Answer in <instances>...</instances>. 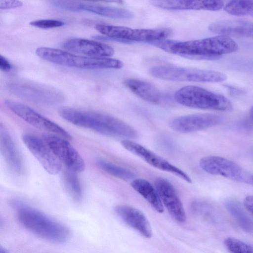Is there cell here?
I'll return each mask as SVG.
<instances>
[{"label":"cell","mask_w":253,"mask_h":253,"mask_svg":"<svg viewBox=\"0 0 253 253\" xmlns=\"http://www.w3.org/2000/svg\"><path fill=\"white\" fill-rule=\"evenodd\" d=\"M95 29L110 39L130 42H152L166 39L172 31L169 28L132 29L129 27L98 24Z\"/></svg>","instance_id":"obj_7"},{"label":"cell","mask_w":253,"mask_h":253,"mask_svg":"<svg viewBox=\"0 0 253 253\" xmlns=\"http://www.w3.org/2000/svg\"><path fill=\"white\" fill-rule=\"evenodd\" d=\"M199 165L203 170L211 174L252 184V174L235 162L227 158L217 156H206L200 160Z\"/></svg>","instance_id":"obj_8"},{"label":"cell","mask_w":253,"mask_h":253,"mask_svg":"<svg viewBox=\"0 0 253 253\" xmlns=\"http://www.w3.org/2000/svg\"><path fill=\"white\" fill-rule=\"evenodd\" d=\"M121 144L125 149L140 157L151 166L172 173L187 182H192L189 176L182 170L141 145L128 139L123 140Z\"/></svg>","instance_id":"obj_13"},{"label":"cell","mask_w":253,"mask_h":253,"mask_svg":"<svg viewBox=\"0 0 253 253\" xmlns=\"http://www.w3.org/2000/svg\"><path fill=\"white\" fill-rule=\"evenodd\" d=\"M58 114L63 119L80 127L105 135L134 139L136 130L123 121L109 115L71 108H62Z\"/></svg>","instance_id":"obj_2"},{"label":"cell","mask_w":253,"mask_h":253,"mask_svg":"<svg viewBox=\"0 0 253 253\" xmlns=\"http://www.w3.org/2000/svg\"><path fill=\"white\" fill-rule=\"evenodd\" d=\"M0 252L1 253H6L7 252L6 249L2 248L1 246L0 247Z\"/></svg>","instance_id":"obj_35"},{"label":"cell","mask_w":253,"mask_h":253,"mask_svg":"<svg viewBox=\"0 0 253 253\" xmlns=\"http://www.w3.org/2000/svg\"><path fill=\"white\" fill-rule=\"evenodd\" d=\"M249 115L250 118L253 121V106L250 109Z\"/></svg>","instance_id":"obj_34"},{"label":"cell","mask_w":253,"mask_h":253,"mask_svg":"<svg viewBox=\"0 0 253 253\" xmlns=\"http://www.w3.org/2000/svg\"><path fill=\"white\" fill-rule=\"evenodd\" d=\"M211 32L228 37L253 38V23L242 20H222L211 24Z\"/></svg>","instance_id":"obj_21"},{"label":"cell","mask_w":253,"mask_h":253,"mask_svg":"<svg viewBox=\"0 0 253 253\" xmlns=\"http://www.w3.org/2000/svg\"><path fill=\"white\" fill-rule=\"evenodd\" d=\"M76 172L68 169L63 174L65 187L72 199L80 202L83 199V190L81 182Z\"/></svg>","instance_id":"obj_25"},{"label":"cell","mask_w":253,"mask_h":253,"mask_svg":"<svg viewBox=\"0 0 253 253\" xmlns=\"http://www.w3.org/2000/svg\"><path fill=\"white\" fill-rule=\"evenodd\" d=\"M224 9L233 15L253 17V0H231Z\"/></svg>","instance_id":"obj_27"},{"label":"cell","mask_w":253,"mask_h":253,"mask_svg":"<svg viewBox=\"0 0 253 253\" xmlns=\"http://www.w3.org/2000/svg\"><path fill=\"white\" fill-rule=\"evenodd\" d=\"M244 205L247 211L253 215V195H249L245 198Z\"/></svg>","instance_id":"obj_32"},{"label":"cell","mask_w":253,"mask_h":253,"mask_svg":"<svg viewBox=\"0 0 253 253\" xmlns=\"http://www.w3.org/2000/svg\"><path fill=\"white\" fill-rule=\"evenodd\" d=\"M42 138L68 169L76 172L84 170L85 165L84 160L68 140L53 133L44 134Z\"/></svg>","instance_id":"obj_11"},{"label":"cell","mask_w":253,"mask_h":253,"mask_svg":"<svg viewBox=\"0 0 253 253\" xmlns=\"http://www.w3.org/2000/svg\"><path fill=\"white\" fill-rule=\"evenodd\" d=\"M124 85L136 95L151 104H158L162 101L160 91L154 85L146 81L128 79L124 81Z\"/></svg>","instance_id":"obj_22"},{"label":"cell","mask_w":253,"mask_h":253,"mask_svg":"<svg viewBox=\"0 0 253 253\" xmlns=\"http://www.w3.org/2000/svg\"><path fill=\"white\" fill-rule=\"evenodd\" d=\"M4 104L9 110L30 125L59 135L67 140H72V136L63 128L37 112L29 106L10 100H5Z\"/></svg>","instance_id":"obj_10"},{"label":"cell","mask_w":253,"mask_h":253,"mask_svg":"<svg viewBox=\"0 0 253 253\" xmlns=\"http://www.w3.org/2000/svg\"><path fill=\"white\" fill-rule=\"evenodd\" d=\"M225 206L239 226L246 233L253 236V220L248 215L240 203L233 199H228Z\"/></svg>","instance_id":"obj_24"},{"label":"cell","mask_w":253,"mask_h":253,"mask_svg":"<svg viewBox=\"0 0 253 253\" xmlns=\"http://www.w3.org/2000/svg\"><path fill=\"white\" fill-rule=\"evenodd\" d=\"M154 6L167 10H204L216 11L224 6L222 0H150Z\"/></svg>","instance_id":"obj_17"},{"label":"cell","mask_w":253,"mask_h":253,"mask_svg":"<svg viewBox=\"0 0 253 253\" xmlns=\"http://www.w3.org/2000/svg\"><path fill=\"white\" fill-rule=\"evenodd\" d=\"M155 186L163 205L171 216L178 222H185L186 216L184 208L171 182L166 178L160 177L156 180Z\"/></svg>","instance_id":"obj_15"},{"label":"cell","mask_w":253,"mask_h":253,"mask_svg":"<svg viewBox=\"0 0 253 253\" xmlns=\"http://www.w3.org/2000/svg\"><path fill=\"white\" fill-rule=\"evenodd\" d=\"M10 91L23 99L33 102L51 105L62 102L63 95L51 87L25 82H13L8 84Z\"/></svg>","instance_id":"obj_9"},{"label":"cell","mask_w":253,"mask_h":253,"mask_svg":"<svg viewBox=\"0 0 253 253\" xmlns=\"http://www.w3.org/2000/svg\"><path fill=\"white\" fill-rule=\"evenodd\" d=\"M130 185L157 211L159 213L164 211V206L158 191L148 181L141 178L135 179Z\"/></svg>","instance_id":"obj_23"},{"label":"cell","mask_w":253,"mask_h":253,"mask_svg":"<svg viewBox=\"0 0 253 253\" xmlns=\"http://www.w3.org/2000/svg\"><path fill=\"white\" fill-rule=\"evenodd\" d=\"M40 58L50 62L66 67L82 69H120L123 62L109 57H89L77 55L61 49L40 47L36 50Z\"/></svg>","instance_id":"obj_4"},{"label":"cell","mask_w":253,"mask_h":253,"mask_svg":"<svg viewBox=\"0 0 253 253\" xmlns=\"http://www.w3.org/2000/svg\"><path fill=\"white\" fill-rule=\"evenodd\" d=\"M12 203L17 208L18 221L28 231L55 244H63L68 240L70 232L65 226L19 201H14Z\"/></svg>","instance_id":"obj_3"},{"label":"cell","mask_w":253,"mask_h":253,"mask_svg":"<svg viewBox=\"0 0 253 253\" xmlns=\"http://www.w3.org/2000/svg\"><path fill=\"white\" fill-rule=\"evenodd\" d=\"M251 182H252V184H253V174H252Z\"/></svg>","instance_id":"obj_36"},{"label":"cell","mask_w":253,"mask_h":253,"mask_svg":"<svg viewBox=\"0 0 253 253\" xmlns=\"http://www.w3.org/2000/svg\"><path fill=\"white\" fill-rule=\"evenodd\" d=\"M64 24V22L55 19H40L30 23V25L33 27L44 29L60 27Z\"/></svg>","instance_id":"obj_29"},{"label":"cell","mask_w":253,"mask_h":253,"mask_svg":"<svg viewBox=\"0 0 253 253\" xmlns=\"http://www.w3.org/2000/svg\"><path fill=\"white\" fill-rule=\"evenodd\" d=\"M23 3L19 0H0V8L9 9L21 7Z\"/></svg>","instance_id":"obj_30"},{"label":"cell","mask_w":253,"mask_h":253,"mask_svg":"<svg viewBox=\"0 0 253 253\" xmlns=\"http://www.w3.org/2000/svg\"><path fill=\"white\" fill-rule=\"evenodd\" d=\"M22 139L27 148L48 173L55 175L60 171L62 162L43 138L24 134Z\"/></svg>","instance_id":"obj_12"},{"label":"cell","mask_w":253,"mask_h":253,"mask_svg":"<svg viewBox=\"0 0 253 253\" xmlns=\"http://www.w3.org/2000/svg\"><path fill=\"white\" fill-rule=\"evenodd\" d=\"M0 69L3 72H8L11 69L9 61L1 55L0 56Z\"/></svg>","instance_id":"obj_31"},{"label":"cell","mask_w":253,"mask_h":253,"mask_svg":"<svg viewBox=\"0 0 253 253\" xmlns=\"http://www.w3.org/2000/svg\"><path fill=\"white\" fill-rule=\"evenodd\" d=\"M222 121V117L217 114H195L176 117L170 121L169 125L176 131L191 132L215 126Z\"/></svg>","instance_id":"obj_14"},{"label":"cell","mask_w":253,"mask_h":253,"mask_svg":"<svg viewBox=\"0 0 253 253\" xmlns=\"http://www.w3.org/2000/svg\"><path fill=\"white\" fill-rule=\"evenodd\" d=\"M96 163L103 171L119 179L128 180L135 177V173L131 170L118 166L103 159H97Z\"/></svg>","instance_id":"obj_26"},{"label":"cell","mask_w":253,"mask_h":253,"mask_svg":"<svg viewBox=\"0 0 253 253\" xmlns=\"http://www.w3.org/2000/svg\"><path fill=\"white\" fill-rule=\"evenodd\" d=\"M115 211L122 221L143 237L151 238V225L146 216L140 210L129 206L119 205L116 207Z\"/></svg>","instance_id":"obj_19"},{"label":"cell","mask_w":253,"mask_h":253,"mask_svg":"<svg viewBox=\"0 0 253 253\" xmlns=\"http://www.w3.org/2000/svg\"><path fill=\"white\" fill-rule=\"evenodd\" d=\"M55 4L68 10L88 11L114 19L128 20L132 19L134 16L128 10L121 8L64 1H57Z\"/></svg>","instance_id":"obj_20"},{"label":"cell","mask_w":253,"mask_h":253,"mask_svg":"<svg viewBox=\"0 0 253 253\" xmlns=\"http://www.w3.org/2000/svg\"><path fill=\"white\" fill-rule=\"evenodd\" d=\"M62 46L70 52L89 57H110L114 53V49L107 44L82 38L66 40Z\"/></svg>","instance_id":"obj_16"},{"label":"cell","mask_w":253,"mask_h":253,"mask_svg":"<svg viewBox=\"0 0 253 253\" xmlns=\"http://www.w3.org/2000/svg\"><path fill=\"white\" fill-rule=\"evenodd\" d=\"M149 72L155 78L170 81L219 83L227 79L226 75L220 72L171 65L155 66Z\"/></svg>","instance_id":"obj_6"},{"label":"cell","mask_w":253,"mask_h":253,"mask_svg":"<svg viewBox=\"0 0 253 253\" xmlns=\"http://www.w3.org/2000/svg\"><path fill=\"white\" fill-rule=\"evenodd\" d=\"M0 149L1 154L9 169L20 175L24 171V165L19 151L6 127L0 126Z\"/></svg>","instance_id":"obj_18"},{"label":"cell","mask_w":253,"mask_h":253,"mask_svg":"<svg viewBox=\"0 0 253 253\" xmlns=\"http://www.w3.org/2000/svg\"><path fill=\"white\" fill-rule=\"evenodd\" d=\"M84 1H92V2H102L106 3H114L119 4L124 3L123 0H82Z\"/></svg>","instance_id":"obj_33"},{"label":"cell","mask_w":253,"mask_h":253,"mask_svg":"<svg viewBox=\"0 0 253 253\" xmlns=\"http://www.w3.org/2000/svg\"><path fill=\"white\" fill-rule=\"evenodd\" d=\"M224 244L231 253H253V247L233 237H228L224 241Z\"/></svg>","instance_id":"obj_28"},{"label":"cell","mask_w":253,"mask_h":253,"mask_svg":"<svg viewBox=\"0 0 253 253\" xmlns=\"http://www.w3.org/2000/svg\"><path fill=\"white\" fill-rule=\"evenodd\" d=\"M176 101L194 108L230 112L233 107L224 96L200 87L188 85L182 87L174 94Z\"/></svg>","instance_id":"obj_5"},{"label":"cell","mask_w":253,"mask_h":253,"mask_svg":"<svg viewBox=\"0 0 253 253\" xmlns=\"http://www.w3.org/2000/svg\"><path fill=\"white\" fill-rule=\"evenodd\" d=\"M150 43L169 53L199 59L215 60L238 49V45L234 40L220 35L185 42L165 39Z\"/></svg>","instance_id":"obj_1"}]
</instances>
